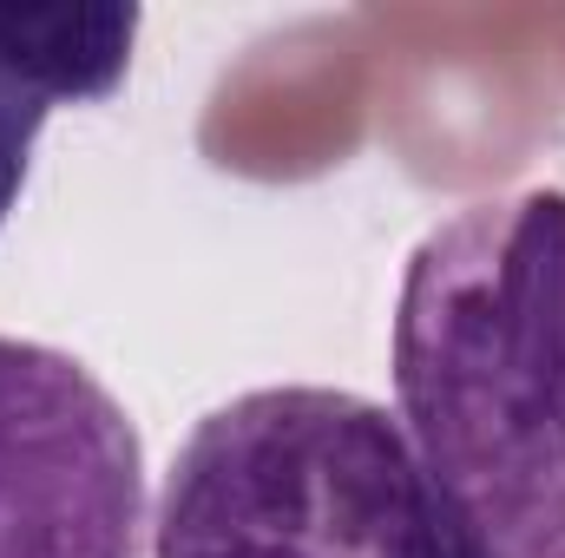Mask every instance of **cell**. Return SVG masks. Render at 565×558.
Returning <instances> with one entry per match:
<instances>
[{
	"label": "cell",
	"mask_w": 565,
	"mask_h": 558,
	"mask_svg": "<svg viewBox=\"0 0 565 558\" xmlns=\"http://www.w3.org/2000/svg\"><path fill=\"white\" fill-rule=\"evenodd\" d=\"M139 7H0V66L46 106H99L126 86Z\"/></svg>",
	"instance_id": "4"
},
{
	"label": "cell",
	"mask_w": 565,
	"mask_h": 558,
	"mask_svg": "<svg viewBox=\"0 0 565 558\" xmlns=\"http://www.w3.org/2000/svg\"><path fill=\"white\" fill-rule=\"evenodd\" d=\"M145 447L66 348L0 335V558H145Z\"/></svg>",
	"instance_id": "3"
},
{
	"label": "cell",
	"mask_w": 565,
	"mask_h": 558,
	"mask_svg": "<svg viewBox=\"0 0 565 558\" xmlns=\"http://www.w3.org/2000/svg\"><path fill=\"white\" fill-rule=\"evenodd\" d=\"M388 355L447 558H565V191L440 217L402 270Z\"/></svg>",
	"instance_id": "1"
},
{
	"label": "cell",
	"mask_w": 565,
	"mask_h": 558,
	"mask_svg": "<svg viewBox=\"0 0 565 558\" xmlns=\"http://www.w3.org/2000/svg\"><path fill=\"white\" fill-rule=\"evenodd\" d=\"M46 119H53V106L0 66V224L13 217V204L33 178V144L46 132Z\"/></svg>",
	"instance_id": "5"
},
{
	"label": "cell",
	"mask_w": 565,
	"mask_h": 558,
	"mask_svg": "<svg viewBox=\"0 0 565 558\" xmlns=\"http://www.w3.org/2000/svg\"><path fill=\"white\" fill-rule=\"evenodd\" d=\"M151 558H447L402 420L349 388H250L171 453Z\"/></svg>",
	"instance_id": "2"
}]
</instances>
